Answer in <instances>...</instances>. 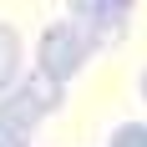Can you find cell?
Instances as JSON below:
<instances>
[{"label":"cell","instance_id":"cell-1","mask_svg":"<svg viewBox=\"0 0 147 147\" xmlns=\"http://www.w3.org/2000/svg\"><path fill=\"white\" fill-rule=\"evenodd\" d=\"M132 5L137 0H66V10H71L66 20L91 41V51H112V46L127 41Z\"/></svg>","mask_w":147,"mask_h":147},{"label":"cell","instance_id":"cell-2","mask_svg":"<svg viewBox=\"0 0 147 147\" xmlns=\"http://www.w3.org/2000/svg\"><path fill=\"white\" fill-rule=\"evenodd\" d=\"M86 56H91V41L71 26V20L46 26V30H41V41H36V61H41L36 71H46L56 86H66V81L86 66Z\"/></svg>","mask_w":147,"mask_h":147},{"label":"cell","instance_id":"cell-3","mask_svg":"<svg viewBox=\"0 0 147 147\" xmlns=\"http://www.w3.org/2000/svg\"><path fill=\"white\" fill-rule=\"evenodd\" d=\"M36 122H41V112L26 96L5 91V102H0V147H30L36 142Z\"/></svg>","mask_w":147,"mask_h":147},{"label":"cell","instance_id":"cell-4","mask_svg":"<svg viewBox=\"0 0 147 147\" xmlns=\"http://www.w3.org/2000/svg\"><path fill=\"white\" fill-rule=\"evenodd\" d=\"M20 96H26L30 107H36V112H41V117H51V112H61V102H66V91L56 86V81H51V76L46 71H30V76H20Z\"/></svg>","mask_w":147,"mask_h":147},{"label":"cell","instance_id":"cell-5","mask_svg":"<svg viewBox=\"0 0 147 147\" xmlns=\"http://www.w3.org/2000/svg\"><path fill=\"white\" fill-rule=\"evenodd\" d=\"M20 36H15V26H0V96L5 91L20 86Z\"/></svg>","mask_w":147,"mask_h":147},{"label":"cell","instance_id":"cell-6","mask_svg":"<svg viewBox=\"0 0 147 147\" xmlns=\"http://www.w3.org/2000/svg\"><path fill=\"white\" fill-rule=\"evenodd\" d=\"M107 147H147V127L142 122H122L117 132L107 137Z\"/></svg>","mask_w":147,"mask_h":147},{"label":"cell","instance_id":"cell-7","mask_svg":"<svg viewBox=\"0 0 147 147\" xmlns=\"http://www.w3.org/2000/svg\"><path fill=\"white\" fill-rule=\"evenodd\" d=\"M142 102H147V71H142Z\"/></svg>","mask_w":147,"mask_h":147}]
</instances>
